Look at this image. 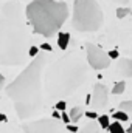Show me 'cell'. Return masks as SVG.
<instances>
[{
    "label": "cell",
    "instance_id": "1",
    "mask_svg": "<svg viewBox=\"0 0 132 133\" xmlns=\"http://www.w3.org/2000/svg\"><path fill=\"white\" fill-rule=\"evenodd\" d=\"M45 56L37 54L25 66L20 74L5 88L6 96L13 101L19 119H30L42 108V71L45 66Z\"/></svg>",
    "mask_w": 132,
    "mask_h": 133
},
{
    "label": "cell",
    "instance_id": "2",
    "mask_svg": "<svg viewBox=\"0 0 132 133\" xmlns=\"http://www.w3.org/2000/svg\"><path fill=\"white\" fill-rule=\"evenodd\" d=\"M28 30L19 2L2 6L0 14V65H22L28 56Z\"/></svg>",
    "mask_w": 132,
    "mask_h": 133
},
{
    "label": "cell",
    "instance_id": "3",
    "mask_svg": "<svg viewBox=\"0 0 132 133\" xmlns=\"http://www.w3.org/2000/svg\"><path fill=\"white\" fill-rule=\"evenodd\" d=\"M87 79V66L78 54H65L45 70L44 87L50 99L73 95Z\"/></svg>",
    "mask_w": 132,
    "mask_h": 133
},
{
    "label": "cell",
    "instance_id": "4",
    "mask_svg": "<svg viewBox=\"0 0 132 133\" xmlns=\"http://www.w3.org/2000/svg\"><path fill=\"white\" fill-rule=\"evenodd\" d=\"M27 20L36 34L53 37L68 17V6L62 0H31L25 9Z\"/></svg>",
    "mask_w": 132,
    "mask_h": 133
},
{
    "label": "cell",
    "instance_id": "5",
    "mask_svg": "<svg viewBox=\"0 0 132 133\" xmlns=\"http://www.w3.org/2000/svg\"><path fill=\"white\" fill-rule=\"evenodd\" d=\"M103 11L97 0H75L71 26L79 33L98 31L103 25Z\"/></svg>",
    "mask_w": 132,
    "mask_h": 133
},
{
    "label": "cell",
    "instance_id": "6",
    "mask_svg": "<svg viewBox=\"0 0 132 133\" xmlns=\"http://www.w3.org/2000/svg\"><path fill=\"white\" fill-rule=\"evenodd\" d=\"M22 129L25 133H65V129L61 125V122L53 118L23 122Z\"/></svg>",
    "mask_w": 132,
    "mask_h": 133
},
{
    "label": "cell",
    "instance_id": "7",
    "mask_svg": "<svg viewBox=\"0 0 132 133\" xmlns=\"http://www.w3.org/2000/svg\"><path fill=\"white\" fill-rule=\"evenodd\" d=\"M86 51H87V62L93 70H104V68H107L110 65L112 59L109 57V54L103 48H99L98 45L87 43Z\"/></svg>",
    "mask_w": 132,
    "mask_h": 133
},
{
    "label": "cell",
    "instance_id": "8",
    "mask_svg": "<svg viewBox=\"0 0 132 133\" xmlns=\"http://www.w3.org/2000/svg\"><path fill=\"white\" fill-rule=\"evenodd\" d=\"M109 102V93H107V87L103 84H97L93 87V91L90 93V105L97 110H104L107 107Z\"/></svg>",
    "mask_w": 132,
    "mask_h": 133
},
{
    "label": "cell",
    "instance_id": "9",
    "mask_svg": "<svg viewBox=\"0 0 132 133\" xmlns=\"http://www.w3.org/2000/svg\"><path fill=\"white\" fill-rule=\"evenodd\" d=\"M117 73L121 77H132V59L121 57L117 62Z\"/></svg>",
    "mask_w": 132,
    "mask_h": 133
},
{
    "label": "cell",
    "instance_id": "10",
    "mask_svg": "<svg viewBox=\"0 0 132 133\" xmlns=\"http://www.w3.org/2000/svg\"><path fill=\"white\" fill-rule=\"evenodd\" d=\"M99 124L98 122H95V121H90V122H87L84 127H81L78 133H99Z\"/></svg>",
    "mask_w": 132,
    "mask_h": 133
},
{
    "label": "cell",
    "instance_id": "11",
    "mask_svg": "<svg viewBox=\"0 0 132 133\" xmlns=\"http://www.w3.org/2000/svg\"><path fill=\"white\" fill-rule=\"evenodd\" d=\"M70 43V34L68 33H58V46L61 50H67Z\"/></svg>",
    "mask_w": 132,
    "mask_h": 133
},
{
    "label": "cell",
    "instance_id": "12",
    "mask_svg": "<svg viewBox=\"0 0 132 133\" xmlns=\"http://www.w3.org/2000/svg\"><path fill=\"white\" fill-rule=\"evenodd\" d=\"M82 115H84V111H82L81 107H73V108L70 110V113H68V116H70V122L76 124V122L82 118Z\"/></svg>",
    "mask_w": 132,
    "mask_h": 133
},
{
    "label": "cell",
    "instance_id": "13",
    "mask_svg": "<svg viewBox=\"0 0 132 133\" xmlns=\"http://www.w3.org/2000/svg\"><path fill=\"white\" fill-rule=\"evenodd\" d=\"M124 88H126V82H124V81H118V82L113 84L112 93H113V95H121V93H124Z\"/></svg>",
    "mask_w": 132,
    "mask_h": 133
},
{
    "label": "cell",
    "instance_id": "14",
    "mask_svg": "<svg viewBox=\"0 0 132 133\" xmlns=\"http://www.w3.org/2000/svg\"><path fill=\"white\" fill-rule=\"evenodd\" d=\"M112 118H113L115 121H118V122H124V121H128V119H129L128 113H126V111H121V110H117V111L112 115Z\"/></svg>",
    "mask_w": 132,
    "mask_h": 133
},
{
    "label": "cell",
    "instance_id": "15",
    "mask_svg": "<svg viewBox=\"0 0 132 133\" xmlns=\"http://www.w3.org/2000/svg\"><path fill=\"white\" fill-rule=\"evenodd\" d=\"M110 133H123L124 132V129H123V125H121V122H118V121H115V122H112L110 125H109V129H107Z\"/></svg>",
    "mask_w": 132,
    "mask_h": 133
},
{
    "label": "cell",
    "instance_id": "16",
    "mask_svg": "<svg viewBox=\"0 0 132 133\" xmlns=\"http://www.w3.org/2000/svg\"><path fill=\"white\" fill-rule=\"evenodd\" d=\"M118 110L126 111V113H132V99L131 101H123L118 104Z\"/></svg>",
    "mask_w": 132,
    "mask_h": 133
},
{
    "label": "cell",
    "instance_id": "17",
    "mask_svg": "<svg viewBox=\"0 0 132 133\" xmlns=\"http://www.w3.org/2000/svg\"><path fill=\"white\" fill-rule=\"evenodd\" d=\"M109 118L110 116H107V115H101V116H98V124L101 129H109V125H110V121H109Z\"/></svg>",
    "mask_w": 132,
    "mask_h": 133
},
{
    "label": "cell",
    "instance_id": "18",
    "mask_svg": "<svg viewBox=\"0 0 132 133\" xmlns=\"http://www.w3.org/2000/svg\"><path fill=\"white\" fill-rule=\"evenodd\" d=\"M131 14V8H128V6H120L118 9H117V17L118 19H124L126 16H129Z\"/></svg>",
    "mask_w": 132,
    "mask_h": 133
},
{
    "label": "cell",
    "instance_id": "19",
    "mask_svg": "<svg viewBox=\"0 0 132 133\" xmlns=\"http://www.w3.org/2000/svg\"><path fill=\"white\" fill-rule=\"evenodd\" d=\"M84 116L89 118L90 121H97L98 119V113L97 111H84Z\"/></svg>",
    "mask_w": 132,
    "mask_h": 133
},
{
    "label": "cell",
    "instance_id": "20",
    "mask_svg": "<svg viewBox=\"0 0 132 133\" xmlns=\"http://www.w3.org/2000/svg\"><path fill=\"white\" fill-rule=\"evenodd\" d=\"M65 107H67L65 101H58V104H56V110H58V111H64Z\"/></svg>",
    "mask_w": 132,
    "mask_h": 133
},
{
    "label": "cell",
    "instance_id": "21",
    "mask_svg": "<svg viewBox=\"0 0 132 133\" xmlns=\"http://www.w3.org/2000/svg\"><path fill=\"white\" fill-rule=\"evenodd\" d=\"M37 54H39V50H37V46H30V50H28V56L36 57Z\"/></svg>",
    "mask_w": 132,
    "mask_h": 133
},
{
    "label": "cell",
    "instance_id": "22",
    "mask_svg": "<svg viewBox=\"0 0 132 133\" xmlns=\"http://www.w3.org/2000/svg\"><path fill=\"white\" fill-rule=\"evenodd\" d=\"M107 54H109L110 59H118V57H120V53H118L117 50H112V51H109Z\"/></svg>",
    "mask_w": 132,
    "mask_h": 133
},
{
    "label": "cell",
    "instance_id": "23",
    "mask_svg": "<svg viewBox=\"0 0 132 133\" xmlns=\"http://www.w3.org/2000/svg\"><path fill=\"white\" fill-rule=\"evenodd\" d=\"M61 119H62V121H64V122H65L67 125H68V124H70V116H68V115H67V113H64V111H62V113H61Z\"/></svg>",
    "mask_w": 132,
    "mask_h": 133
},
{
    "label": "cell",
    "instance_id": "24",
    "mask_svg": "<svg viewBox=\"0 0 132 133\" xmlns=\"http://www.w3.org/2000/svg\"><path fill=\"white\" fill-rule=\"evenodd\" d=\"M67 129H68V132H71V133H78V130H79L75 124H71V125L68 124V125H67Z\"/></svg>",
    "mask_w": 132,
    "mask_h": 133
},
{
    "label": "cell",
    "instance_id": "25",
    "mask_svg": "<svg viewBox=\"0 0 132 133\" xmlns=\"http://www.w3.org/2000/svg\"><path fill=\"white\" fill-rule=\"evenodd\" d=\"M40 48H42V50H44V51H45V50H47V51H51V46H50V45H48V43H45V42H44V43H42V45H40Z\"/></svg>",
    "mask_w": 132,
    "mask_h": 133
},
{
    "label": "cell",
    "instance_id": "26",
    "mask_svg": "<svg viewBox=\"0 0 132 133\" xmlns=\"http://www.w3.org/2000/svg\"><path fill=\"white\" fill-rule=\"evenodd\" d=\"M53 119H58V121L61 119V113H59L58 110H55V111H53Z\"/></svg>",
    "mask_w": 132,
    "mask_h": 133
},
{
    "label": "cell",
    "instance_id": "27",
    "mask_svg": "<svg viewBox=\"0 0 132 133\" xmlns=\"http://www.w3.org/2000/svg\"><path fill=\"white\" fill-rule=\"evenodd\" d=\"M8 121V116L5 113H0V122H6Z\"/></svg>",
    "mask_w": 132,
    "mask_h": 133
},
{
    "label": "cell",
    "instance_id": "28",
    "mask_svg": "<svg viewBox=\"0 0 132 133\" xmlns=\"http://www.w3.org/2000/svg\"><path fill=\"white\" fill-rule=\"evenodd\" d=\"M112 2H115V3H118V5H128V3H129V0H112Z\"/></svg>",
    "mask_w": 132,
    "mask_h": 133
},
{
    "label": "cell",
    "instance_id": "29",
    "mask_svg": "<svg viewBox=\"0 0 132 133\" xmlns=\"http://www.w3.org/2000/svg\"><path fill=\"white\" fill-rule=\"evenodd\" d=\"M3 85H5V77H3V74L0 73V90L3 88Z\"/></svg>",
    "mask_w": 132,
    "mask_h": 133
},
{
    "label": "cell",
    "instance_id": "30",
    "mask_svg": "<svg viewBox=\"0 0 132 133\" xmlns=\"http://www.w3.org/2000/svg\"><path fill=\"white\" fill-rule=\"evenodd\" d=\"M86 104L90 105V95H87V98H86Z\"/></svg>",
    "mask_w": 132,
    "mask_h": 133
},
{
    "label": "cell",
    "instance_id": "31",
    "mask_svg": "<svg viewBox=\"0 0 132 133\" xmlns=\"http://www.w3.org/2000/svg\"><path fill=\"white\" fill-rule=\"evenodd\" d=\"M128 133H132V125L129 127V129H128Z\"/></svg>",
    "mask_w": 132,
    "mask_h": 133
},
{
    "label": "cell",
    "instance_id": "32",
    "mask_svg": "<svg viewBox=\"0 0 132 133\" xmlns=\"http://www.w3.org/2000/svg\"><path fill=\"white\" fill-rule=\"evenodd\" d=\"M123 133H128V132H123Z\"/></svg>",
    "mask_w": 132,
    "mask_h": 133
},
{
    "label": "cell",
    "instance_id": "33",
    "mask_svg": "<svg viewBox=\"0 0 132 133\" xmlns=\"http://www.w3.org/2000/svg\"><path fill=\"white\" fill-rule=\"evenodd\" d=\"M131 125H132V124H131Z\"/></svg>",
    "mask_w": 132,
    "mask_h": 133
}]
</instances>
